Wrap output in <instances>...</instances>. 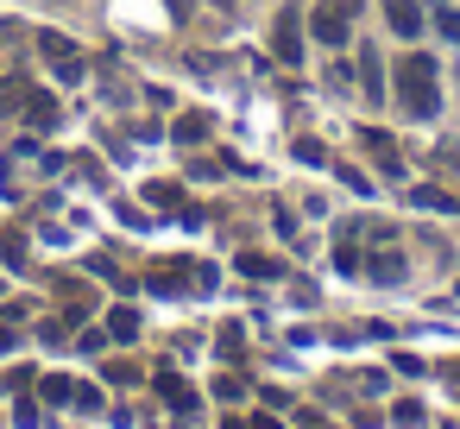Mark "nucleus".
Segmentation results:
<instances>
[{
  "instance_id": "obj_3",
  "label": "nucleus",
  "mask_w": 460,
  "mask_h": 429,
  "mask_svg": "<svg viewBox=\"0 0 460 429\" xmlns=\"http://www.w3.org/2000/svg\"><path fill=\"white\" fill-rule=\"evenodd\" d=\"M39 51H45V64L58 70V83H83V51H76L64 32H39Z\"/></svg>"
},
{
  "instance_id": "obj_15",
  "label": "nucleus",
  "mask_w": 460,
  "mask_h": 429,
  "mask_svg": "<svg viewBox=\"0 0 460 429\" xmlns=\"http://www.w3.org/2000/svg\"><path fill=\"white\" fill-rule=\"evenodd\" d=\"M26 95H32V83H26V76H13L7 89H0V108H26Z\"/></svg>"
},
{
  "instance_id": "obj_12",
  "label": "nucleus",
  "mask_w": 460,
  "mask_h": 429,
  "mask_svg": "<svg viewBox=\"0 0 460 429\" xmlns=\"http://www.w3.org/2000/svg\"><path fill=\"white\" fill-rule=\"evenodd\" d=\"M146 202L152 209H183V190L177 183H146Z\"/></svg>"
},
{
  "instance_id": "obj_22",
  "label": "nucleus",
  "mask_w": 460,
  "mask_h": 429,
  "mask_svg": "<svg viewBox=\"0 0 460 429\" xmlns=\"http://www.w3.org/2000/svg\"><path fill=\"white\" fill-rule=\"evenodd\" d=\"M391 423H422V404H416V398H403V404L391 410Z\"/></svg>"
},
{
  "instance_id": "obj_4",
  "label": "nucleus",
  "mask_w": 460,
  "mask_h": 429,
  "mask_svg": "<svg viewBox=\"0 0 460 429\" xmlns=\"http://www.w3.org/2000/svg\"><path fill=\"white\" fill-rule=\"evenodd\" d=\"M303 13L296 7H284L278 20H271V51H278V64H303V26H296Z\"/></svg>"
},
{
  "instance_id": "obj_8",
  "label": "nucleus",
  "mask_w": 460,
  "mask_h": 429,
  "mask_svg": "<svg viewBox=\"0 0 460 429\" xmlns=\"http://www.w3.org/2000/svg\"><path fill=\"white\" fill-rule=\"evenodd\" d=\"M152 385H158V398H164L171 410H196V391H190V379H177V372H158Z\"/></svg>"
},
{
  "instance_id": "obj_28",
  "label": "nucleus",
  "mask_w": 460,
  "mask_h": 429,
  "mask_svg": "<svg viewBox=\"0 0 460 429\" xmlns=\"http://www.w3.org/2000/svg\"><path fill=\"white\" fill-rule=\"evenodd\" d=\"M303 429H328V423H322V416H303Z\"/></svg>"
},
{
  "instance_id": "obj_14",
  "label": "nucleus",
  "mask_w": 460,
  "mask_h": 429,
  "mask_svg": "<svg viewBox=\"0 0 460 429\" xmlns=\"http://www.w3.org/2000/svg\"><path fill=\"white\" fill-rule=\"evenodd\" d=\"M177 139H183V146H202V139H208V121H202V114H183V121H177Z\"/></svg>"
},
{
  "instance_id": "obj_26",
  "label": "nucleus",
  "mask_w": 460,
  "mask_h": 429,
  "mask_svg": "<svg viewBox=\"0 0 460 429\" xmlns=\"http://www.w3.org/2000/svg\"><path fill=\"white\" fill-rule=\"evenodd\" d=\"M164 7H171L177 20H190V0H164Z\"/></svg>"
},
{
  "instance_id": "obj_6",
  "label": "nucleus",
  "mask_w": 460,
  "mask_h": 429,
  "mask_svg": "<svg viewBox=\"0 0 460 429\" xmlns=\"http://www.w3.org/2000/svg\"><path fill=\"white\" fill-rule=\"evenodd\" d=\"M359 146H366V152H372L385 171H397V177H403V165H397V139H391L385 127H366V133H359Z\"/></svg>"
},
{
  "instance_id": "obj_11",
  "label": "nucleus",
  "mask_w": 460,
  "mask_h": 429,
  "mask_svg": "<svg viewBox=\"0 0 460 429\" xmlns=\"http://www.w3.org/2000/svg\"><path fill=\"white\" fill-rule=\"evenodd\" d=\"M366 272H372V278H378V284H397V278H403V259H397V253H391V246H385V253H378V259H372V265H366Z\"/></svg>"
},
{
  "instance_id": "obj_5",
  "label": "nucleus",
  "mask_w": 460,
  "mask_h": 429,
  "mask_svg": "<svg viewBox=\"0 0 460 429\" xmlns=\"http://www.w3.org/2000/svg\"><path fill=\"white\" fill-rule=\"evenodd\" d=\"M385 20H391V32H397V39H416V32L429 26L416 0H385Z\"/></svg>"
},
{
  "instance_id": "obj_13",
  "label": "nucleus",
  "mask_w": 460,
  "mask_h": 429,
  "mask_svg": "<svg viewBox=\"0 0 460 429\" xmlns=\"http://www.w3.org/2000/svg\"><path fill=\"white\" fill-rule=\"evenodd\" d=\"M240 272H246V278H278L284 265H278V259H265V253H240Z\"/></svg>"
},
{
  "instance_id": "obj_18",
  "label": "nucleus",
  "mask_w": 460,
  "mask_h": 429,
  "mask_svg": "<svg viewBox=\"0 0 460 429\" xmlns=\"http://www.w3.org/2000/svg\"><path fill=\"white\" fill-rule=\"evenodd\" d=\"M0 253H7V265H26V234H0Z\"/></svg>"
},
{
  "instance_id": "obj_21",
  "label": "nucleus",
  "mask_w": 460,
  "mask_h": 429,
  "mask_svg": "<svg viewBox=\"0 0 460 429\" xmlns=\"http://www.w3.org/2000/svg\"><path fill=\"white\" fill-rule=\"evenodd\" d=\"M13 423H20V429H32V423H39V404H32V398H20V404H13Z\"/></svg>"
},
{
  "instance_id": "obj_10",
  "label": "nucleus",
  "mask_w": 460,
  "mask_h": 429,
  "mask_svg": "<svg viewBox=\"0 0 460 429\" xmlns=\"http://www.w3.org/2000/svg\"><path fill=\"white\" fill-rule=\"evenodd\" d=\"M39 398H45V404H70V398H76V385H70L64 372H45V379H39Z\"/></svg>"
},
{
  "instance_id": "obj_1",
  "label": "nucleus",
  "mask_w": 460,
  "mask_h": 429,
  "mask_svg": "<svg viewBox=\"0 0 460 429\" xmlns=\"http://www.w3.org/2000/svg\"><path fill=\"white\" fill-rule=\"evenodd\" d=\"M397 102L410 121H429L441 108V83H435V58H403L397 64Z\"/></svg>"
},
{
  "instance_id": "obj_24",
  "label": "nucleus",
  "mask_w": 460,
  "mask_h": 429,
  "mask_svg": "<svg viewBox=\"0 0 460 429\" xmlns=\"http://www.w3.org/2000/svg\"><path fill=\"white\" fill-rule=\"evenodd\" d=\"M108 379H114V385H133V379H139V366H127V360H114V366H108Z\"/></svg>"
},
{
  "instance_id": "obj_23",
  "label": "nucleus",
  "mask_w": 460,
  "mask_h": 429,
  "mask_svg": "<svg viewBox=\"0 0 460 429\" xmlns=\"http://www.w3.org/2000/svg\"><path fill=\"white\" fill-rule=\"evenodd\" d=\"M296 158H303V165H322V158H328V152H322V146H315V139H296Z\"/></svg>"
},
{
  "instance_id": "obj_2",
  "label": "nucleus",
  "mask_w": 460,
  "mask_h": 429,
  "mask_svg": "<svg viewBox=\"0 0 460 429\" xmlns=\"http://www.w3.org/2000/svg\"><path fill=\"white\" fill-rule=\"evenodd\" d=\"M309 20H315L309 32H315L322 45H347V32H353V20H359V0H322V7H315Z\"/></svg>"
},
{
  "instance_id": "obj_27",
  "label": "nucleus",
  "mask_w": 460,
  "mask_h": 429,
  "mask_svg": "<svg viewBox=\"0 0 460 429\" xmlns=\"http://www.w3.org/2000/svg\"><path fill=\"white\" fill-rule=\"evenodd\" d=\"M13 341H20V335H13V328H7V322H0V347H13Z\"/></svg>"
},
{
  "instance_id": "obj_17",
  "label": "nucleus",
  "mask_w": 460,
  "mask_h": 429,
  "mask_svg": "<svg viewBox=\"0 0 460 429\" xmlns=\"http://www.w3.org/2000/svg\"><path fill=\"white\" fill-rule=\"evenodd\" d=\"M177 272H183V265H164V272H152V290H164V297H171V290H183L190 278H177Z\"/></svg>"
},
{
  "instance_id": "obj_7",
  "label": "nucleus",
  "mask_w": 460,
  "mask_h": 429,
  "mask_svg": "<svg viewBox=\"0 0 460 429\" xmlns=\"http://www.w3.org/2000/svg\"><path fill=\"white\" fill-rule=\"evenodd\" d=\"M26 121H32L39 133H51V127L64 121V108H58V95H39V89H32V95H26Z\"/></svg>"
},
{
  "instance_id": "obj_9",
  "label": "nucleus",
  "mask_w": 460,
  "mask_h": 429,
  "mask_svg": "<svg viewBox=\"0 0 460 429\" xmlns=\"http://www.w3.org/2000/svg\"><path fill=\"white\" fill-rule=\"evenodd\" d=\"M108 335H114V341H139V309H127V303L108 309Z\"/></svg>"
},
{
  "instance_id": "obj_25",
  "label": "nucleus",
  "mask_w": 460,
  "mask_h": 429,
  "mask_svg": "<svg viewBox=\"0 0 460 429\" xmlns=\"http://www.w3.org/2000/svg\"><path fill=\"white\" fill-rule=\"evenodd\" d=\"M246 429H284V423H278V416H252Z\"/></svg>"
},
{
  "instance_id": "obj_16",
  "label": "nucleus",
  "mask_w": 460,
  "mask_h": 429,
  "mask_svg": "<svg viewBox=\"0 0 460 429\" xmlns=\"http://www.w3.org/2000/svg\"><path fill=\"white\" fill-rule=\"evenodd\" d=\"M410 202H416V209H454L447 190H410Z\"/></svg>"
},
{
  "instance_id": "obj_19",
  "label": "nucleus",
  "mask_w": 460,
  "mask_h": 429,
  "mask_svg": "<svg viewBox=\"0 0 460 429\" xmlns=\"http://www.w3.org/2000/svg\"><path fill=\"white\" fill-rule=\"evenodd\" d=\"M359 83H366V95L385 89V76H378V51H366V76H359Z\"/></svg>"
},
{
  "instance_id": "obj_20",
  "label": "nucleus",
  "mask_w": 460,
  "mask_h": 429,
  "mask_svg": "<svg viewBox=\"0 0 460 429\" xmlns=\"http://www.w3.org/2000/svg\"><path fill=\"white\" fill-rule=\"evenodd\" d=\"M435 26H441V39H454V45H460V13H454V7H441V13H435Z\"/></svg>"
}]
</instances>
